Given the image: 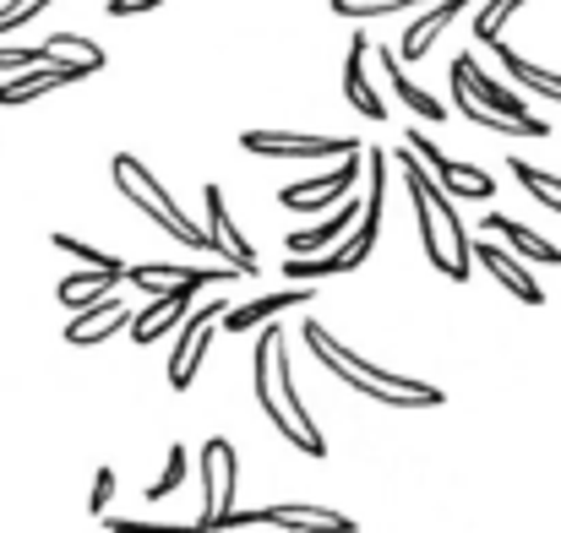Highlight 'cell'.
<instances>
[{
  "label": "cell",
  "mask_w": 561,
  "mask_h": 533,
  "mask_svg": "<svg viewBox=\"0 0 561 533\" xmlns=\"http://www.w3.org/2000/svg\"><path fill=\"white\" fill-rule=\"evenodd\" d=\"M191 300H196V294H164V300H153L142 316H131V338H137V344H159L164 333H175V327L186 322Z\"/></svg>",
  "instance_id": "7402d4cb"
},
{
  "label": "cell",
  "mask_w": 561,
  "mask_h": 533,
  "mask_svg": "<svg viewBox=\"0 0 561 533\" xmlns=\"http://www.w3.org/2000/svg\"><path fill=\"white\" fill-rule=\"evenodd\" d=\"M110 175H115V190L131 201V207H142L170 240H181L191 251H213V240L202 234V223H191L186 212L175 207V196L159 185V179L148 175V164L137 159V153H115V164H110Z\"/></svg>",
  "instance_id": "5b68a950"
},
{
  "label": "cell",
  "mask_w": 561,
  "mask_h": 533,
  "mask_svg": "<svg viewBox=\"0 0 561 533\" xmlns=\"http://www.w3.org/2000/svg\"><path fill=\"white\" fill-rule=\"evenodd\" d=\"M518 5H529V0H480V16H474V38L496 44V38H502V27H507V16H513Z\"/></svg>",
  "instance_id": "83f0119b"
},
{
  "label": "cell",
  "mask_w": 561,
  "mask_h": 533,
  "mask_svg": "<svg viewBox=\"0 0 561 533\" xmlns=\"http://www.w3.org/2000/svg\"><path fill=\"white\" fill-rule=\"evenodd\" d=\"M513 179L540 201V207H551L561 212V175H546V170H535V164H524V159H513Z\"/></svg>",
  "instance_id": "484cf974"
},
{
  "label": "cell",
  "mask_w": 561,
  "mask_h": 533,
  "mask_svg": "<svg viewBox=\"0 0 561 533\" xmlns=\"http://www.w3.org/2000/svg\"><path fill=\"white\" fill-rule=\"evenodd\" d=\"M480 229L496 234V240H507V251H518V256H529V262H540V267H561V245L540 240L529 223H518V218H507V212H485Z\"/></svg>",
  "instance_id": "44dd1931"
},
{
  "label": "cell",
  "mask_w": 561,
  "mask_h": 533,
  "mask_svg": "<svg viewBox=\"0 0 561 533\" xmlns=\"http://www.w3.org/2000/svg\"><path fill=\"white\" fill-rule=\"evenodd\" d=\"M82 77H93V71H88V66H38V71H16V77L0 82V109L33 104V99H44V93H55V88H66V82H82Z\"/></svg>",
  "instance_id": "ac0fdd59"
},
{
  "label": "cell",
  "mask_w": 561,
  "mask_h": 533,
  "mask_svg": "<svg viewBox=\"0 0 561 533\" xmlns=\"http://www.w3.org/2000/svg\"><path fill=\"white\" fill-rule=\"evenodd\" d=\"M121 327H131V311L121 305V294H104V300H93L88 311H77V316L66 322V344H71V349H93V344L115 338Z\"/></svg>",
  "instance_id": "2e32d148"
},
{
  "label": "cell",
  "mask_w": 561,
  "mask_h": 533,
  "mask_svg": "<svg viewBox=\"0 0 561 533\" xmlns=\"http://www.w3.org/2000/svg\"><path fill=\"white\" fill-rule=\"evenodd\" d=\"M110 496H115V468H99V474H93V496H88V512H93V518H110Z\"/></svg>",
  "instance_id": "1f68e13d"
},
{
  "label": "cell",
  "mask_w": 561,
  "mask_h": 533,
  "mask_svg": "<svg viewBox=\"0 0 561 533\" xmlns=\"http://www.w3.org/2000/svg\"><path fill=\"white\" fill-rule=\"evenodd\" d=\"M224 300H207L202 311H186V322H181V344H175V355H170V386L175 392H186L191 381H196V370H202V359H207V344H213V327L224 322Z\"/></svg>",
  "instance_id": "8fae6325"
},
{
  "label": "cell",
  "mask_w": 561,
  "mask_h": 533,
  "mask_svg": "<svg viewBox=\"0 0 561 533\" xmlns=\"http://www.w3.org/2000/svg\"><path fill=\"white\" fill-rule=\"evenodd\" d=\"M240 148L256 159H355L360 142L355 137H322V131H240Z\"/></svg>",
  "instance_id": "8992f818"
},
{
  "label": "cell",
  "mask_w": 561,
  "mask_h": 533,
  "mask_svg": "<svg viewBox=\"0 0 561 533\" xmlns=\"http://www.w3.org/2000/svg\"><path fill=\"white\" fill-rule=\"evenodd\" d=\"M376 66L387 71L392 93H398V99H403V104H409V109H414L420 120H447V104H436V99H431L425 88H414V77H409V71L398 66V55H392V49H381V44H376Z\"/></svg>",
  "instance_id": "603a6c76"
},
{
  "label": "cell",
  "mask_w": 561,
  "mask_h": 533,
  "mask_svg": "<svg viewBox=\"0 0 561 533\" xmlns=\"http://www.w3.org/2000/svg\"><path fill=\"white\" fill-rule=\"evenodd\" d=\"M229 529H289V533H355V518L333 512V507H311V501H289V507H256V512H229Z\"/></svg>",
  "instance_id": "52a82bcc"
},
{
  "label": "cell",
  "mask_w": 561,
  "mask_h": 533,
  "mask_svg": "<svg viewBox=\"0 0 561 533\" xmlns=\"http://www.w3.org/2000/svg\"><path fill=\"white\" fill-rule=\"evenodd\" d=\"M240 273L234 267H170V262H137L126 267V283L148 289V294H202V289H218V283H234Z\"/></svg>",
  "instance_id": "9c48e42d"
},
{
  "label": "cell",
  "mask_w": 561,
  "mask_h": 533,
  "mask_svg": "<svg viewBox=\"0 0 561 533\" xmlns=\"http://www.w3.org/2000/svg\"><path fill=\"white\" fill-rule=\"evenodd\" d=\"M186 468H191L186 447H170V457H164V474L148 485V501H164V496H175V490L186 485Z\"/></svg>",
  "instance_id": "f1b7e54d"
},
{
  "label": "cell",
  "mask_w": 561,
  "mask_h": 533,
  "mask_svg": "<svg viewBox=\"0 0 561 533\" xmlns=\"http://www.w3.org/2000/svg\"><path fill=\"white\" fill-rule=\"evenodd\" d=\"M469 262H480L513 300H524V305H546V289H540V278H529V267L524 262H513L496 240H480V245H469Z\"/></svg>",
  "instance_id": "5bb4252c"
},
{
  "label": "cell",
  "mask_w": 561,
  "mask_h": 533,
  "mask_svg": "<svg viewBox=\"0 0 561 533\" xmlns=\"http://www.w3.org/2000/svg\"><path fill=\"white\" fill-rule=\"evenodd\" d=\"M202 201H207V229H213L207 240H213V251H218V256H224V262H229L240 278H256V273H262V256H256V245H251V240H245V234L229 223L224 190H218V185H202Z\"/></svg>",
  "instance_id": "7c38bea8"
},
{
  "label": "cell",
  "mask_w": 561,
  "mask_h": 533,
  "mask_svg": "<svg viewBox=\"0 0 561 533\" xmlns=\"http://www.w3.org/2000/svg\"><path fill=\"white\" fill-rule=\"evenodd\" d=\"M164 0H110V16H142V11H159Z\"/></svg>",
  "instance_id": "d6a6232c"
},
{
  "label": "cell",
  "mask_w": 561,
  "mask_h": 533,
  "mask_svg": "<svg viewBox=\"0 0 561 533\" xmlns=\"http://www.w3.org/2000/svg\"><path fill=\"white\" fill-rule=\"evenodd\" d=\"M436 0H333V16H387V11H414Z\"/></svg>",
  "instance_id": "f546056e"
},
{
  "label": "cell",
  "mask_w": 561,
  "mask_h": 533,
  "mask_svg": "<svg viewBox=\"0 0 561 533\" xmlns=\"http://www.w3.org/2000/svg\"><path fill=\"white\" fill-rule=\"evenodd\" d=\"M403 148L414 153V159H425L431 170H436V185L447 190V196H469V201H485L491 190H496V179L485 175V170H474V164H463V159H447L431 137H420V126L403 137Z\"/></svg>",
  "instance_id": "30bf717a"
},
{
  "label": "cell",
  "mask_w": 561,
  "mask_h": 533,
  "mask_svg": "<svg viewBox=\"0 0 561 533\" xmlns=\"http://www.w3.org/2000/svg\"><path fill=\"white\" fill-rule=\"evenodd\" d=\"M360 153H366V148H360ZM360 153H355V159H339V170H333V175L284 185V190H278V201H284L289 212H328V207H339V201L355 190V179H360Z\"/></svg>",
  "instance_id": "4fadbf2b"
},
{
  "label": "cell",
  "mask_w": 561,
  "mask_h": 533,
  "mask_svg": "<svg viewBox=\"0 0 561 533\" xmlns=\"http://www.w3.org/2000/svg\"><path fill=\"white\" fill-rule=\"evenodd\" d=\"M366 60H371V38L355 33V38H350V60H344V99H350L366 120H387V104H381V93L371 88Z\"/></svg>",
  "instance_id": "d6986e66"
},
{
  "label": "cell",
  "mask_w": 561,
  "mask_h": 533,
  "mask_svg": "<svg viewBox=\"0 0 561 533\" xmlns=\"http://www.w3.org/2000/svg\"><path fill=\"white\" fill-rule=\"evenodd\" d=\"M234 485H240V457L224 436L202 441V523L224 533V518L234 512Z\"/></svg>",
  "instance_id": "ba28073f"
},
{
  "label": "cell",
  "mask_w": 561,
  "mask_h": 533,
  "mask_svg": "<svg viewBox=\"0 0 561 533\" xmlns=\"http://www.w3.org/2000/svg\"><path fill=\"white\" fill-rule=\"evenodd\" d=\"M49 245H55V251H66L71 262L93 267V273H115V267H126L121 256H104V251H93V245H88V240H77V234H49Z\"/></svg>",
  "instance_id": "4316f807"
},
{
  "label": "cell",
  "mask_w": 561,
  "mask_h": 533,
  "mask_svg": "<svg viewBox=\"0 0 561 533\" xmlns=\"http://www.w3.org/2000/svg\"><path fill=\"white\" fill-rule=\"evenodd\" d=\"M469 5H480V0H436V5H425V16H414L409 22V33H403V44H398V66H409V60H425V49L469 11Z\"/></svg>",
  "instance_id": "e0dca14e"
},
{
  "label": "cell",
  "mask_w": 561,
  "mask_h": 533,
  "mask_svg": "<svg viewBox=\"0 0 561 533\" xmlns=\"http://www.w3.org/2000/svg\"><path fill=\"white\" fill-rule=\"evenodd\" d=\"M496 60L507 66V77H518L529 93H540V99H557L561 104V71H546V66H535V60H524L518 49H507V44H496Z\"/></svg>",
  "instance_id": "d4e9b609"
},
{
  "label": "cell",
  "mask_w": 561,
  "mask_h": 533,
  "mask_svg": "<svg viewBox=\"0 0 561 533\" xmlns=\"http://www.w3.org/2000/svg\"><path fill=\"white\" fill-rule=\"evenodd\" d=\"M447 77H453V104H458L463 120H474V126H485L496 137H513V142H546L551 137V126L518 99V88L485 77L469 55H458L447 66Z\"/></svg>",
  "instance_id": "3957f363"
},
{
  "label": "cell",
  "mask_w": 561,
  "mask_h": 533,
  "mask_svg": "<svg viewBox=\"0 0 561 533\" xmlns=\"http://www.w3.org/2000/svg\"><path fill=\"white\" fill-rule=\"evenodd\" d=\"M311 300H317V283H289V289H278V294H262V300L229 305L218 327L245 333V327H262V322H273V316H284V311H300V305H311Z\"/></svg>",
  "instance_id": "9a60e30c"
},
{
  "label": "cell",
  "mask_w": 561,
  "mask_h": 533,
  "mask_svg": "<svg viewBox=\"0 0 561 533\" xmlns=\"http://www.w3.org/2000/svg\"><path fill=\"white\" fill-rule=\"evenodd\" d=\"M398 170H403V190H409V201H414V218H420V245H425V262L442 273V278H453V283H463L469 278V229H463V218H458V207H453V196L436 185V179L420 170V159L409 153V148H398Z\"/></svg>",
  "instance_id": "7a4b0ae2"
},
{
  "label": "cell",
  "mask_w": 561,
  "mask_h": 533,
  "mask_svg": "<svg viewBox=\"0 0 561 533\" xmlns=\"http://www.w3.org/2000/svg\"><path fill=\"white\" fill-rule=\"evenodd\" d=\"M251 397H256V408L273 419V430H278L295 452L328 457V436H322L317 419L306 414L300 386H295V375H289V338H284V327H267V333L256 338V355H251Z\"/></svg>",
  "instance_id": "6da1fadb"
},
{
  "label": "cell",
  "mask_w": 561,
  "mask_h": 533,
  "mask_svg": "<svg viewBox=\"0 0 561 533\" xmlns=\"http://www.w3.org/2000/svg\"><path fill=\"white\" fill-rule=\"evenodd\" d=\"M306 344H311V355L322 359L339 381H350L360 397H371L381 408H442V403H447L442 386L414 381V375H398V370H381L371 359H360L350 344H339L322 322H306Z\"/></svg>",
  "instance_id": "277c9868"
},
{
  "label": "cell",
  "mask_w": 561,
  "mask_h": 533,
  "mask_svg": "<svg viewBox=\"0 0 561 533\" xmlns=\"http://www.w3.org/2000/svg\"><path fill=\"white\" fill-rule=\"evenodd\" d=\"M355 223H360V201H344V207L333 212V223H317V229L284 234V256H295V262H306V256H328L333 240H344Z\"/></svg>",
  "instance_id": "ffe728a7"
},
{
  "label": "cell",
  "mask_w": 561,
  "mask_h": 533,
  "mask_svg": "<svg viewBox=\"0 0 561 533\" xmlns=\"http://www.w3.org/2000/svg\"><path fill=\"white\" fill-rule=\"evenodd\" d=\"M110 533H218L207 523H131V518H104Z\"/></svg>",
  "instance_id": "4dcf8cb0"
},
{
  "label": "cell",
  "mask_w": 561,
  "mask_h": 533,
  "mask_svg": "<svg viewBox=\"0 0 561 533\" xmlns=\"http://www.w3.org/2000/svg\"><path fill=\"white\" fill-rule=\"evenodd\" d=\"M121 278H126V267H115V273H93V267H82V273L60 278V283H55V294H60V305H71V316H77V311H88L93 300H104Z\"/></svg>",
  "instance_id": "cb8c5ba5"
}]
</instances>
